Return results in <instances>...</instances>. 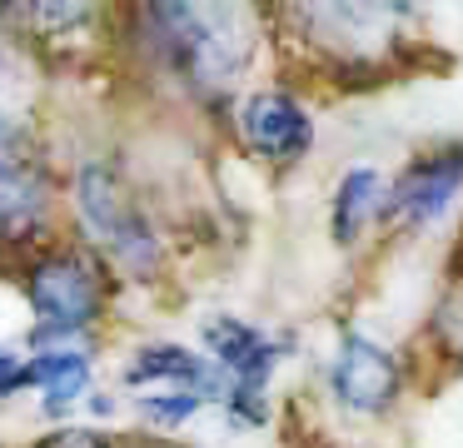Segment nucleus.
<instances>
[{
	"label": "nucleus",
	"instance_id": "nucleus-7",
	"mask_svg": "<svg viewBox=\"0 0 463 448\" xmlns=\"http://www.w3.org/2000/svg\"><path fill=\"white\" fill-rule=\"evenodd\" d=\"M234 139L250 159L269 169H294L314 155V139H319V125H314V110L304 105L299 90L289 85H260L244 90L234 100Z\"/></svg>",
	"mask_w": 463,
	"mask_h": 448
},
{
	"label": "nucleus",
	"instance_id": "nucleus-4",
	"mask_svg": "<svg viewBox=\"0 0 463 448\" xmlns=\"http://www.w3.org/2000/svg\"><path fill=\"white\" fill-rule=\"evenodd\" d=\"M25 299H31V314H35L31 348L51 354V348H65L95 329V319L105 314V299H110V274L95 254L61 244V249H45L25 269Z\"/></svg>",
	"mask_w": 463,
	"mask_h": 448
},
{
	"label": "nucleus",
	"instance_id": "nucleus-12",
	"mask_svg": "<svg viewBox=\"0 0 463 448\" xmlns=\"http://www.w3.org/2000/svg\"><path fill=\"white\" fill-rule=\"evenodd\" d=\"M25 378L41 388V408L51 418H65L85 394H90V354L85 348H51V354L25 358Z\"/></svg>",
	"mask_w": 463,
	"mask_h": 448
},
{
	"label": "nucleus",
	"instance_id": "nucleus-13",
	"mask_svg": "<svg viewBox=\"0 0 463 448\" xmlns=\"http://www.w3.org/2000/svg\"><path fill=\"white\" fill-rule=\"evenodd\" d=\"M423 338L433 344V354H439L443 364H463V269L449 274V284H443L439 304H433V314H429Z\"/></svg>",
	"mask_w": 463,
	"mask_h": 448
},
{
	"label": "nucleus",
	"instance_id": "nucleus-2",
	"mask_svg": "<svg viewBox=\"0 0 463 448\" xmlns=\"http://www.w3.org/2000/svg\"><path fill=\"white\" fill-rule=\"evenodd\" d=\"M289 30L299 60L309 70H324L334 85H369V80L399 75L403 60H413V20L419 5H393V0H369V5H279L269 10Z\"/></svg>",
	"mask_w": 463,
	"mask_h": 448
},
{
	"label": "nucleus",
	"instance_id": "nucleus-8",
	"mask_svg": "<svg viewBox=\"0 0 463 448\" xmlns=\"http://www.w3.org/2000/svg\"><path fill=\"white\" fill-rule=\"evenodd\" d=\"M324 388L349 418H383L403 398V358L369 329H339L324 364Z\"/></svg>",
	"mask_w": 463,
	"mask_h": 448
},
{
	"label": "nucleus",
	"instance_id": "nucleus-1",
	"mask_svg": "<svg viewBox=\"0 0 463 448\" xmlns=\"http://www.w3.org/2000/svg\"><path fill=\"white\" fill-rule=\"evenodd\" d=\"M260 15L250 5H140V40L150 60L204 105H224L244 85L260 50Z\"/></svg>",
	"mask_w": 463,
	"mask_h": 448
},
{
	"label": "nucleus",
	"instance_id": "nucleus-14",
	"mask_svg": "<svg viewBox=\"0 0 463 448\" xmlns=\"http://www.w3.org/2000/svg\"><path fill=\"white\" fill-rule=\"evenodd\" d=\"M204 408V398L200 394H140V418L150 428H180V424H190L194 414Z\"/></svg>",
	"mask_w": 463,
	"mask_h": 448
},
{
	"label": "nucleus",
	"instance_id": "nucleus-16",
	"mask_svg": "<svg viewBox=\"0 0 463 448\" xmlns=\"http://www.w3.org/2000/svg\"><path fill=\"white\" fill-rule=\"evenodd\" d=\"M21 388H31V378H25V358H15V354L0 348V398L21 394Z\"/></svg>",
	"mask_w": 463,
	"mask_h": 448
},
{
	"label": "nucleus",
	"instance_id": "nucleus-5",
	"mask_svg": "<svg viewBox=\"0 0 463 448\" xmlns=\"http://www.w3.org/2000/svg\"><path fill=\"white\" fill-rule=\"evenodd\" d=\"M204 358L224 378V418L234 428H264L269 424V384L279 364L294 354L284 334L250 324L240 314H204L200 319Z\"/></svg>",
	"mask_w": 463,
	"mask_h": 448
},
{
	"label": "nucleus",
	"instance_id": "nucleus-3",
	"mask_svg": "<svg viewBox=\"0 0 463 448\" xmlns=\"http://www.w3.org/2000/svg\"><path fill=\"white\" fill-rule=\"evenodd\" d=\"M71 205L80 229L100 244V254L110 259L120 274L130 279H150L165 264V239L155 229V219L145 214V205L130 195V185L120 179V169L90 159L75 169L71 179Z\"/></svg>",
	"mask_w": 463,
	"mask_h": 448
},
{
	"label": "nucleus",
	"instance_id": "nucleus-6",
	"mask_svg": "<svg viewBox=\"0 0 463 448\" xmlns=\"http://www.w3.org/2000/svg\"><path fill=\"white\" fill-rule=\"evenodd\" d=\"M55 179L35 135L0 110V249H25L51 229Z\"/></svg>",
	"mask_w": 463,
	"mask_h": 448
},
{
	"label": "nucleus",
	"instance_id": "nucleus-9",
	"mask_svg": "<svg viewBox=\"0 0 463 448\" xmlns=\"http://www.w3.org/2000/svg\"><path fill=\"white\" fill-rule=\"evenodd\" d=\"M463 195V139H433L413 149L393 175V224L399 229H433Z\"/></svg>",
	"mask_w": 463,
	"mask_h": 448
},
{
	"label": "nucleus",
	"instance_id": "nucleus-15",
	"mask_svg": "<svg viewBox=\"0 0 463 448\" xmlns=\"http://www.w3.org/2000/svg\"><path fill=\"white\" fill-rule=\"evenodd\" d=\"M35 448H110V438L95 434V428H61V434L41 438Z\"/></svg>",
	"mask_w": 463,
	"mask_h": 448
},
{
	"label": "nucleus",
	"instance_id": "nucleus-10",
	"mask_svg": "<svg viewBox=\"0 0 463 448\" xmlns=\"http://www.w3.org/2000/svg\"><path fill=\"white\" fill-rule=\"evenodd\" d=\"M125 388H150V394H200L204 404H224V378L200 348L184 344H140L125 358Z\"/></svg>",
	"mask_w": 463,
	"mask_h": 448
},
{
	"label": "nucleus",
	"instance_id": "nucleus-17",
	"mask_svg": "<svg viewBox=\"0 0 463 448\" xmlns=\"http://www.w3.org/2000/svg\"><path fill=\"white\" fill-rule=\"evenodd\" d=\"M453 269H463V244H458V264H453Z\"/></svg>",
	"mask_w": 463,
	"mask_h": 448
},
{
	"label": "nucleus",
	"instance_id": "nucleus-11",
	"mask_svg": "<svg viewBox=\"0 0 463 448\" xmlns=\"http://www.w3.org/2000/svg\"><path fill=\"white\" fill-rule=\"evenodd\" d=\"M383 224H393V175H383V169H373V165H349L334 179V195H329L334 244L354 249Z\"/></svg>",
	"mask_w": 463,
	"mask_h": 448
}]
</instances>
